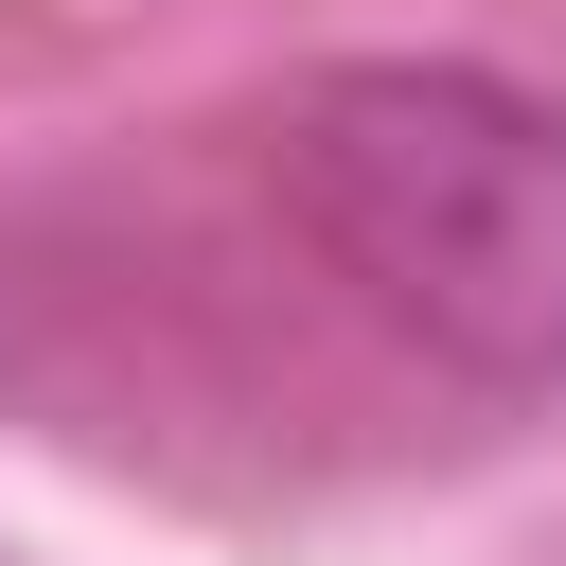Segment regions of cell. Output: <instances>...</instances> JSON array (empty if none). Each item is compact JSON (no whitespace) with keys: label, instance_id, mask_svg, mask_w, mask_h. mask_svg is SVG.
<instances>
[{"label":"cell","instance_id":"1","mask_svg":"<svg viewBox=\"0 0 566 566\" xmlns=\"http://www.w3.org/2000/svg\"><path fill=\"white\" fill-rule=\"evenodd\" d=\"M301 248L460 389H566V106L460 53H336L265 106Z\"/></svg>","mask_w":566,"mask_h":566}]
</instances>
